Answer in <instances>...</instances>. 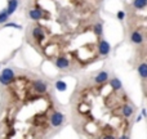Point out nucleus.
<instances>
[{"mask_svg": "<svg viewBox=\"0 0 147 139\" xmlns=\"http://www.w3.org/2000/svg\"><path fill=\"white\" fill-rule=\"evenodd\" d=\"M0 88V139H52L66 124L53 84L39 72L14 70Z\"/></svg>", "mask_w": 147, "mask_h": 139, "instance_id": "nucleus-1", "label": "nucleus"}, {"mask_svg": "<svg viewBox=\"0 0 147 139\" xmlns=\"http://www.w3.org/2000/svg\"><path fill=\"white\" fill-rule=\"evenodd\" d=\"M136 107L121 81L107 70L79 79L70 98V120L85 139H130Z\"/></svg>", "mask_w": 147, "mask_h": 139, "instance_id": "nucleus-2", "label": "nucleus"}, {"mask_svg": "<svg viewBox=\"0 0 147 139\" xmlns=\"http://www.w3.org/2000/svg\"><path fill=\"white\" fill-rule=\"evenodd\" d=\"M14 77V70L13 68H5L0 73V86L8 85Z\"/></svg>", "mask_w": 147, "mask_h": 139, "instance_id": "nucleus-3", "label": "nucleus"}, {"mask_svg": "<svg viewBox=\"0 0 147 139\" xmlns=\"http://www.w3.org/2000/svg\"><path fill=\"white\" fill-rule=\"evenodd\" d=\"M137 71L140 73V77L142 80V83H146V79H147V64L145 61H141V63L137 66Z\"/></svg>", "mask_w": 147, "mask_h": 139, "instance_id": "nucleus-4", "label": "nucleus"}, {"mask_svg": "<svg viewBox=\"0 0 147 139\" xmlns=\"http://www.w3.org/2000/svg\"><path fill=\"white\" fill-rule=\"evenodd\" d=\"M17 7H18V0H9V1H8V9H7V13L10 15L13 12H16Z\"/></svg>", "mask_w": 147, "mask_h": 139, "instance_id": "nucleus-5", "label": "nucleus"}, {"mask_svg": "<svg viewBox=\"0 0 147 139\" xmlns=\"http://www.w3.org/2000/svg\"><path fill=\"white\" fill-rule=\"evenodd\" d=\"M147 0H133V8L138 10H145Z\"/></svg>", "mask_w": 147, "mask_h": 139, "instance_id": "nucleus-6", "label": "nucleus"}, {"mask_svg": "<svg viewBox=\"0 0 147 139\" xmlns=\"http://www.w3.org/2000/svg\"><path fill=\"white\" fill-rule=\"evenodd\" d=\"M8 18H9V14L7 13V9H3L1 12H0V23L7 22Z\"/></svg>", "mask_w": 147, "mask_h": 139, "instance_id": "nucleus-7", "label": "nucleus"}]
</instances>
